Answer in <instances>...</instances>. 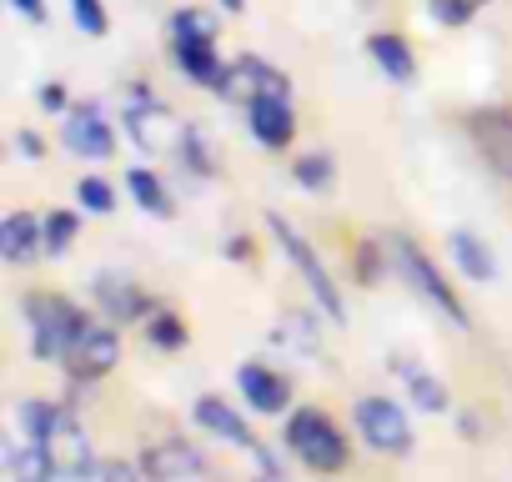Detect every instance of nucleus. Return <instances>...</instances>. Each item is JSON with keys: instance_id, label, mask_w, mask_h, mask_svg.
<instances>
[{"instance_id": "dca6fc26", "label": "nucleus", "mask_w": 512, "mask_h": 482, "mask_svg": "<svg viewBox=\"0 0 512 482\" xmlns=\"http://www.w3.org/2000/svg\"><path fill=\"white\" fill-rule=\"evenodd\" d=\"M236 392L251 412H262V417H277L287 402H292V387L282 372H272L267 362H241L236 367Z\"/></svg>"}, {"instance_id": "f3484780", "label": "nucleus", "mask_w": 512, "mask_h": 482, "mask_svg": "<svg viewBox=\"0 0 512 482\" xmlns=\"http://www.w3.org/2000/svg\"><path fill=\"white\" fill-rule=\"evenodd\" d=\"M46 252V216H31V211H11L0 221V257L26 267Z\"/></svg>"}, {"instance_id": "f257e3e1", "label": "nucleus", "mask_w": 512, "mask_h": 482, "mask_svg": "<svg viewBox=\"0 0 512 482\" xmlns=\"http://www.w3.org/2000/svg\"><path fill=\"white\" fill-rule=\"evenodd\" d=\"M382 241H387V262H392V272L402 277V287H407V292H417L432 312H442L457 332H467V327H472V317H467L462 297L452 292V282H442V272L432 267V257L417 247L412 236H402V231H387Z\"/></svg>"}, {"instance_id": "e433bc0d", "label": "nucleus", "mask_w": 512, "mask_h": 482, "mask_svg": "<svg viewBox=\"0 0 512 482\" xmlns=\"http://www.w3.org/2000/svg\"><path fill=\"white\" fill-rule=\"evenodd\" d=\"M221 252H226L231 262H246V257H251V247H246V236H226V247H221Z\"/></svg>"}, {"instance_id": "9b49d317", "label": "nucleus", "mask_w": 512, "mask_h": 482, "mask_svg": "<svg viewBox=\"0 0 512 482\" xmlns=\"http://www.w3.org/2000/svg\"><path fill=\"white\" fill-rule=\"evenodd\" d=\"M91 297H96L101 317L116 322V327H126V322H146V317L156 312V302H151L126 272H111V267L91 277Z\"/></svg>"}, {"instance_id": "6ab92c4d", "label": "nucleus", "mask_w": 512, "mask_h": 482, "mask_svg": "<svg viewBox=\"0 0 512 482\" xmlns=\"http://www.w3.org/2000/svg\"><path fill=\"white\" fill-rule=\"evenodd\" d=\"M367 56L377 61V71H382L392 86H412V81H417V56H412V46H407L402 36H392V31L367 36Z\"/></svg>"}, {"instance_id": "c756f323", "label": "nucleus", "mask_w": 512, "mask_h": 482, "mask_svg": "<svg viewBox=\"0 0 512 482\" xmlns=\"http://www.w3.org/2000/svg\"><path fill=\"white\" fill-rule=\"evenodd\" d=\"M71 21H76V31L91 36V41H101V36L111 31V16H106L101 0H71Z\"/></svg>"}, {"instance_id": "58836bf2", "label": "nucleus", "mask_w": 512, "mask_h": 482, "mask_svg": "<svg viewBox=\"0 0 512 482\" xmlns=\"http://www.w3.org/2000/svg\"><path fill=\"white\" fill-rule=\"evenodd\" d=\"M477 6H487V0H477Z\"/></svg>"}, {"instance_id": "4468645a", "label": "nucleus", "mask_w": 512, "mask_h": 482, "mask_svg": "<svg viewBox=\"0 0 512 482\" xmlns=\"http://www.w3.org/2000/svg\"><path fill=\"white\" fill-rule=\"evenodd\" d=\"M141 472H146L151 482H171V477H206L211 462H206L201 447H191V442H181V437H166V442H151V447L141 452Z\"/></svg>"}, {"instance_id": "6e6552de", "label": "nucleus", "mask_w": 512, "mask_h": 482, "mask_svg": "<svg viewBox=\"0 0 512 482\" xmlns=\"http://www.w3.org/2000/svg\"><path fill=\"white\" fill-rule=\"evenodd\" d=\"M121 126H126V136H131L141 151H166L171 136H181L176 121H171V111H166V101L151 96L146 86H131V96H126V106H121Z\"/></svg>"}, {"instance_id": "2eb2a0df", "label": "nucleus", "mask_w": 512, "mask_h": 482, "mask_svg": "<svg viewBox=\"0 0 512 482\" xmlns=\"http://www.w3.org/2000/svg\"><path fill=\"white\" fill-rule=\"evenodd\" d=\"M191 422H196L201 432L221 437L226 447H241V452H256V447H262V442H256V432L246 427V417H241L231 402H221L216 392H206V397L191 402Z\"/></svg>"}, {"instance_id": "393cba45", "label": "nucleus", "mask_w": 512, "mask_h": 482, "mask_svg": "<svg viewBox=\"0 0 512 482\" xmlns=\"http://www.w3.org/2000/svg\"><path fill=\"white\" fill-rule=\"evenodd\" d=\"M141 327H146V342H151L156 352H181V347H186V337H191V332H186V322H181L171 307H156Z\"/></svg>"}, {"instance_id": "2f4dec72", "label": "nucleus", "mask_w": 512, "mask_h": 482, "mask_svg": "<svg viewBox=\"0 0 512 482\" xmlns=\"http://www.w3.org/2000/svg\"><path fill=\"white\" fill-rule=\"evenodd\" d=\"M171 36H211L216 41V16L201 11V6H186L171 16Z\"/></svg>"}, {"instance_id": "f8f14e48", "label": "nucleus", "mask_w": 512, "mask_h": 482, "mask_svg": "<svg viewBox=\"0 0 512 482\" xmlns=\"http://www.w3.org/2000/svg\"><path fill=\"white\" fill-rule=\"evenodd\" d=\"M46 452H51V462H56V477H96L91 437H86V427L76 422V412H71V407H66V412H61V422L51 427Z\"/></svg>"}, {"instance_id": "20e7f679", "label": "nucleus", "mask_w": 512, "mask_h": 482, "mask_svg": "<svg viewBox=\"0 0 512 482\" xmlns=\"http://www.w3.org/2000/svg\"><path fill=\"white\" fill-rule=\"evenodd\" d=\"M287 452H292L302 467H312V472H342L347 457H352L342 427H337L322 407H297V412L287 417Z\"/></svg>"}, {"instance_id": "a211bd4d", "label": "nucleus", "mask_w": 512, "mask_h": 482, "mask_svg": "<svg viewBox=\"0 0 512 482\" xmlns=\"http://www.w3.org/2000/svg\"><path fill=\"white\" fill-rule=\"evenodd\" d=\"M447 247H452V262H457V272L467 277V282H477V287H487V282H497V257H492V247L477 236V231H452L447 236Z\"/></svg>"}, {"instance_id": "7c9ffc66", "label": "nucleus", "mask_w": 512, "mask_h": 482, "mask_svg": "<svg viewBox=\"0 0 512 482\" xmlns=\"http://www.w3.org/2000/svg\"><path fill=\"white\" fill-rule=\"evenodd\" d=\"M427 16H432L437 26L457 31V26H467V21L477 16V0H427Z\"/></svg>"}, {"instance_id": "7ed1b4c3", "label": "nucleus", "mask_w": 512, "mask_h": 482, "mask_svg": "<svg viewBox=\"0 0 512 482\" xmlns=\"http://www.w3.org/2000/svg\"><path fill=\"white\" fill-rule=\"evenodd\" d=\"M267 231H272V241L282 247V257L297 267V277L307 282V292L317 297V307H322V317L327 322H347V302H342V292H337V282H332V272L322 267V257H317V247L312 241L282 216V211H267Z\"/></svg>"}, {"instance_id": "c9c22d12", "label": "nucleus", "mask_w": 512, "mask_h": 482, "mask_svg": "<svg viewBox=\"0 0 512 482\" xmlns=\"http://www.w3.org/2000/svg\"><path fill=\"white\" fill-rule=\"evenodd\" d=\"M11 11H21L26 21H46V0H11Z\"/></svg>"}, {"instance_id": "473e14b6", "label": "nucleus", "mask_w": 512, "mask_h": 482, "mask_svg": "<svg viewBox=\"0 0 512 482\" xmlns=\"http://www.w3.org/2000/svg\"><path fill=\"white\" fill-rule=\"evenodd\" d=\"M16 151L26 161H46V136L41 131H16Z\"/></svg>"}, {"instance_id": "423d86ee", "label": "nucleus", "mask_w": 512, "mask_h": 482, "mask_svg": "<svg viewBox=\"0 0 512 482\" xmlns=\"http://www.w3.org/2000/svg\"><path fill=\"white\" fill-rule=\"evenodd\" d=\"M171 61L191 86H206L211 96H236V66L216 56L211 36H171Z\"/></svg>"}, {"instance_id": "5701e85b", "label": "nucleus", "mask_w": 512, "mask_h": 482, "mask_svg": "<svg viewBox=\"0 0 512 482\" xmlns=\"http://www.w3.org/2000/svg\"><path fill=\"white\" fill-rule=\"evenodd\" d=\"M61 402H51V397H26V402H16V427H21V437H31V442H46L51 437V427L61 422Z\"/></svg>"}, {"instance_id": "72a5a7b5", "label": "nucleus", "mask_w": 512, "mask_h": 482, "mask_svg": "<svg viewBox=\"0 0 512 482\" xmlns=\"http://www.w3.org/2000/svg\"><path fill=\"white\" fill-rule=\"evenodd\" d=\"M41 106H46L51 116H66V111H71V106H66V91H61L56 81H51V86H41Z\"/></svg>"}, {"instance_id": "bb28decb", "label": "nucleus", "mask_w": 512, "mask_h": 482, "mask_svg": "<svg viewBox=\"0 0 512 482\" xmlns=\"http://www.w3.org/2000/svg\"><path fill=\"white\" fill-rule=\"evenodd\" d=\"M352 267H357V282L362 287H377L387 272H392V262H387V241L377 236V241H362V247L352 252Z\"/></svg>"}, {"instance_id": "0eeeda50", "label": "nucleus", "mask_w": 512, "mask_h": 482, "mask_svg": "<svg viewBox=\"0 0 512 482\" xmlns=\"http://www.w3.org/2000/svg\"><path fill=\"white\" fill-rule=\"evenodd\" d=\"M116 362H121L116 322H91V327L71 342V352L61 357V367H66V377H71V382H101Z\"/></svg>"}, {"instance_id": "c85d7f7f", "label": "nucleus", "mask_w": 512, "mask_h": 482, "mask_svg": "<svg viewBox=\"0 0 512 482\" xmlns=\"http://www.w3.org/2000/svg\"><path fill=\"white\" fill-rule=\"evenodd\" d=\"M76 201H81V211H91V216H111V211H116V186L101 181V176H81V181H76Z\"/></svg>"}, {"instance_id": "9d476101", "label": "nucleus", "mask_w": 512, "mask_h": 482, "mask_svg": "<svg viewBox=\"0 0 512 482\" xmlns=\"http://www.w3.org/2000/svg\"><path fill=\"white\" fill-rule=\"evenodd\" d=\"M467 136H472L477 156L487 161V171H497L502 181H512V111L507 106H477V111H467Z\"/></svg>"}, {"instance_id": "4be33fe9", "label": "nucleus", "mask_w": 512, "mask_h": 482, "mask_svg": "<svg viewBox=\"0 0 512 482\" xmlns=\"http://www.w3.org/2000/svg\"><path fill=\"white\" fill-rule=\"evenodd\" d=\"M236 81L246 86V96H292L287 71L267 66L262 56H241V61H236Z\"/></svg>"}, {"instance_id": "cd10ccee", "label": "nucleus", "mask_w": 512, "mask_h": 482, "mask_svg": "<svg viewBox=\"0 0 512 482\" xmlns=\"http://www.w3.org/2000/svg\"><path fill=\"white\" fill-rule=\"evenodd\" d=\"M76 236H81L76 211H46V257H66Z\"/></svg>"}, {"instance_id": "f03ea898", "label": "nucleus", "mask_w": 512, "mask_h": 482, "mask_svg": "<svg viewBox=\"0 0 512 482\" xmlns=\"http://www.w3.org/2000/svg\"><path fill=\"white\" fill-rule=\"evenodd\" d=\"M21 312L31 322V352H36V362H56V367L71 352V342L91 327V317L71 297H56V292H26Z\"/></svg>"}, {"instance_id": "a878e982", "label": "nucleus", "mask_w": 512, "mask_h": 482, "mask_svg": "<svg viewBox=\"0 0 512 482\" xmlns=\"http://www.w3.org/2000/svg\"><path fill=\"white\" fill-rule=\"evenodd\" d=\"M292 176H297L302 191H332L337 186V161L322 156V151H312V156H297L292 161Z\"/></svg>"}, {"instance_id": "4c0bfd02", "label": "nucleus", "mask_w": 512, "mask_h": 482, "mask_svg": "<svg viewBox=\"0 0 512 482\" xmlns=\"http://www.w3.org/2000/svg\"><path fill=\"white\" fill-rule=\"evenodd\" d=\"M221 11H246V0H221Z\"/></svg>"}, {"instance_id": "ddd939ff", "label": "nucleus", "mask_w": 512, "mask_h": 482, "mask_svg": "<svg viewBox=\"0 0 512 482\" xmlns=\"http://www.w3.org/2000/svg\"><path fill=\"white\" fill-rule=\"evenodd\" d=\"M246 126L267 151H287L297 141V111L292 96H246Z\"/></svg>"}, {"instance_id": "1a4fd4ad", "label": "nucleus", "mask_w": 512, "mask_h": 482, "mask_svg": "<svg viewBox=\"0 0 512 482\" xmlns=\"http://www.w3.org/2000/svg\"><path fill=\"white\" fill-rule=\"evenodd\" d=\"M61 146L81 161H111L116 156V131H111V121H106V111L96 101H81L61 121Z\"/></svg>"}, {"instance_id": "39448f33", "label": "nucleus", "mask_w": 512, "mask_h": 482, "mask_svg": "<svg viewBox=\"0 0 512 482\" xmlns=\"http://www.w3.org/2000/svg\"><path fill=\"white\" fill-rule=\"evenodd\" d=\"M357 417V432L372 452H387V457H407L412 452V422H407V407L392 402V397H357L352 407Z\"/></svg>"}, {"instance_id": "b1692460", "label": "nucleus", "mask_w": 512, "mask_h": 482, "mask_svg": "<svg viewBox=\"0 0 512 482\" xmlns=\"http://www.w3.org/2000/svg\"><path fill=\"white\" fill-rule=\"evenodd\" d=\"M176 151H181V166H186L191 176H201V181L216 176V151H211V141L201 136V126H181Z\"/></svg>"}, {"instance_id": "aec40b11", "label": "nucleus", "mask_w": 512, "mask_h": 482, "mask_svg": "<svg viewBox=\"0 0 512 482\" xmlns=\"http://www.w3.org/2000/svg\"><path fill=\"white\" fill-rule=\"evenodd\" d=\"M392 372L402 377L407 402H412L417 412H447V387H442L422 362H412V357H392Z\"/></svg>"}, {"instance_id": "f704fd0d", "label": "nucleus", "mask_w": 512, "mask_h": 482, "mask_svg": "<svg viewBox=\"0 0 512 482\" xmlns=\"http://www.w3.org/2000/svg\"><path fill=\"white\" fill-rule=\"evenodd\" d=\"M131 462H96V477H106V482H131Z\"/></svg>"}, {"instance_id": "412c9836", "label": "nucleus", "mask_w": 512, "mask_h": 482, "mask_svg": "<svg viewBox=\"0 0 512 482\" xmlns=\"http://www.w3.org/2000/svg\"><path fill=\"white\" fill-rule=\"evenodd\" d=\"M126 191L136 196V206H141L146 216H161V221H171V216H176V201H171V191H166V181H161L156 171L131 166V171H126Z\"/></svg>"}]
</instances>
